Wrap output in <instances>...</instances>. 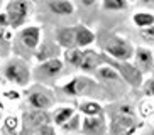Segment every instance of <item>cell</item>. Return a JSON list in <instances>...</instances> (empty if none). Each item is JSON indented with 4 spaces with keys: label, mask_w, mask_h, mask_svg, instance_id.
I'll use <instances>...</instances> for the list:
<instances>
[{
    "label": "cell",
    "mask_w": 154,
    "mask_h": 135,
    "mask_svg": "<svg viewBox=\"0 0 154 135\" xmlns=\"http://www.w3.org/2000/svg\"><path fill=\"white\" fill-rule=\"evenodd\" d=\"M2 74L7 81L17 86H27L32 80V69L22 58H10L2 66Z\"/></svg>",
    "instance_id": "6da1fadb"
},
{
    "label": "cell",
    "mask_w": 154,
    "mask_h": 135,
    "mask_svg": "<svg viewBox=\"0 0 154 135\" xmlns=\"http://www.w3.org/2000/svg\"><path fill=\"white\" fill-rule=\"evenodd\" d=\"M103 49L107 52V58H112L115 61H131L134 58V46L127 39L115 34H110L103 40Z\"/></svg>",
    "instance_id": "7a4b0ae2"
},
{
    "label": "cell",
    "mask_w": 154,
    "mask_h": 135,
    "mask_svg": "<svg viewBox=\"0 0 154 135\" xmlns=\"http://www.w3.org/2000/svg\"><path fill=\"white\" fill-rule=\"evenodd\" d=\"M5 15L10 29H20L27 22L29 14H31V5L29 0H9L5 4Z\"/></svg>",
    "instance_id": "3957f363"
},
{
    "label": "cell",
    "mask_w": 154,
    "mask_h": 135,
    "mask_svg": "<svg viewBox=\"0 0 154 135\" xmlns=\"http://www.w3.org/2000/svg\"><path fill=\"white\" fill-rule=\"evenodd\" d=\"M64 69V63L59 58H53L48 59V61H42L39 63L34 69H32V78L39 83H48V81H53L63 73Z\"/></svg>",
    "instance_id": "277c9868"
},
{
    "label": "cell",
    "mask_w": 154,
    "mask_h": 135,
    "mask_svg": "<svg viewBox=\"0 0 154 135\" xmlns=\"http://www.w3.org/2000/svg\"><path fill=\"white\" fill-rule=\"evenodd\" d=\"M17 40L27 51H37L42 42V31L39 26H26L20 27L17 32Z\"/></svg>",
    "instance_id": "5b68a950"
},
{
    "label": "cell",
    "mask_w": 154,
    "mask_h": 135,
    "mask_svg": "<svg viewBox=\"0 0 154 135\" xmlns=\"http://www.w3.org/2000/svg\"><path fill=\"white\" fill-rule=\"evenodd\" d=\"M134 66L139 69L142 74H149L154 73V52L152 49L146 47V46H139L134 49Z\"/></svg>",
    "instance_id": "8992f818"
},
{
    "label": "cell",
    "mask_w": 154,
    "mask_h": 135,
    "mask_svg": "<svg viewBox=\"0 0 154 135\" xmlns=\"http://www.w3.org/2000/svg\"><path fill=\"white\" fill-rule=\"evenodd\" d=\"M107 118L103 115L98 117H85L82 120V134L83 135H107Z\"/></svg>",
    "instance_id": "52a82bcc"
},
{
    "label": "cell",
    "mask_w": 154,
    "mask_h": 135,
    "mask_svg": "<svg viewBox=\"0 0 154 135\" xmlns=\"http://www.w3.org/2000/svg\"><path fill=\"white\" fill-rule=\"evenodd\" d=\"M112 66H117L115 69L119 71L120 78L131 83L132 86H142V73L136 66H131L129 61H115Z\"/></svg>",
    "instance_id": "ba28073f"
},
{
    "label": "cell",
    "mask_w": 154,
    "mask_h": 135,
    "mask_svg": "<svg viewBox=\"0 0 154 135\" xmlns=\"http://www.w3.org/2000/svg\"><path fill=\"white\" fill-rule=\"evenodd\" d=\"M27 101L34 110H48V108L53 105V96H49V91L44 90V88H36V90H31L27 94Z\"/></svg>",
    "instance_id": "9c48e42d"
},
{
    "label": "cell",
    "mask_w": 154,
    "mask_h": 135,
    "mask_svg": "<svg viewBox=\"0 0 154 135\" xmlns=\"http://www.w3.org/2000/svg\"><path fill=\"white\" fill-rule=\"evenodd\" d=\"M105 63V56L97 52L93 49H83V59L80 64V69L85 73H95L102 64Z\"/></svg>",
    "instance_id": "30bf717a"
},
{
    "label": "cell",
    "mask_w": 154,
    "mask_h": 135,
    "mask_svg": "<svg viewBox=\"0 0 154 135\" xmlns=\"http://www.w3.org/2000/svg\"><path fill=\"white\" fill-rule=\"evenodd\" d=\"M93 86V81L86 76H78V78H73L68 85H64L61 90L64 91L66 94L69 96H78V94H83L88 91V88Z\"/></svg>",
    "instance_id": "8fae6325"
},
{
    "label": "cell",
    "mask_w": 154,
    "mask_h": 135,
    "mask_svg": "<svg viewBox=\"0 0 154 135\" xmlns=\"http://www.w3.org/2000/svg\"><path fill=\"white\" fill-rule=\"evenodd\" d=\"M56 44L64 51L75 49L76 47V32H75V27H61V29H58V32H56Z\"/></svg>",
    "instance_id": "7c38bea8"
},
{
    "label": "cell",
    "mask_w": 154,
    "mask_h": 135,
    "mask_svg": "<svg viewBox=\"0 0 154 135\" xmlns=\"http://www.w3.org/2000/svg\"><path fill=\"white\" fill-rule=\"evenodd\" d=\"M75 32H76V47H80V49H88L95 42V34H93V31H90L83 24L75 26Z\"/></svg>",
    "instance_id": "4fadbf2b"
},
{
    "label": "cell",
    "mask_w": 154,
    "mask_h": 135,
    "mask_svg": "<svg viewBox=\"0 0 154 135\" xmlns=\"http://www.w3.org/2000/svg\"><path fill=\"white\" fill-rule=\"evenodd\" d=\"M48 7L53 14L61 15V17H68L75 12V5H73L71 0H49Z\"/></svg>",
    "instance_id": "5bb4252c"
},
{
    "label": "cell",
    "mask_w": 154,
    "mask_h": 135,
    "mask_svg": "<svg viewBox=\"0 0 154 135\" xmlns=\"http://www.w3.org/2000/svg\"><path fill=\"white\" fill-rule=\"evenodd\" d=\"M95 76L100 81H120L122 80L120 74H119V71L107 61V56H105V63L95 71Z\"/></svg>",
    "instance_id": "9a60e30c"
},
{
    "label": "cell",
    "mask_w": 154,
    "mask_h": 135,
    "mask_svg": "<svg viewBox=\"0 0 154 135\" xmlns=\"http://www.w3.org/2000/svg\"><path fill=\"white\" fill-rule=\"evenodd\" d=\"M78 108H80V113L85 115V117H98V115H103L102 105L98 101H95V100H83V101H80Z\"/></svg>",
    "instance_id": "2e32d148"
},
{
    "label": "cell",
    "mask_w": 154,
    "mask_h": 135,
    "mask_svg": "<svg viewBox=\"0 0 154 135\" xmlns=\"http://www.w3.org/2000/svg\"><path fill=\"white\" fill-rule=\"evenodd\" d=\"M75 113H76V110H75L73 106H59V108H56L54 112H53V123H54L56 127L64 125Z\"/></svg>",
    "instance_id": "e0dca14e"
},
{
    "label": "cell",
    "mask_w": 154,
    "mask_h": 135,
    "mask_svg": "<svg viewBox=\"0 0 154 135\" xmlns=\"http://www.w3.org/2000/svg\"><path fill=\"white\" fill-rule=\"evenodd\" d=\"M132 22L137 29H146V27L154 26V14L149 10H139L132 15Z\"/></svg>",
    "instance_id": "ac0fdd59"
},
{
    "label": "cell",
    "mask_w": 154,
    "mask_h": 135,
    "mask_svg": "<svg viewBox=\"0 0 154 135\" xmlns=\"http://www.w3.org/2000/svg\"><path fill=\"white\" fill-rule=\"evenodd\" d=\"M102 9L107 12H122L129 9V0H102Z\"/></svg>",
    "instance_id": "d6986e66"
},
{
    "label": "cell",
    "mask_w": 154,
    "mask_h": 135,
    "mask_svg": "<svg viewBox=\"0 0 154 135\" xmlns=\"http://www.w3.org/2000/svg\"><path fill=\"white\" fill-rule=\"evenodd\" d=\"M82 115L75 113L64 125H61V130L66 132V134H78V132H82Z\"/></svg>",
    "instance_id": "ffe728a7"
},
{
    "label": "cell",
    "mask_w": 154,
    "mask_h": 135,
    "mask_svg": "<svg viewBox=\"0 0 154 135\" xmlns=\"http://www.w3.org/2000/svg\"><path fill=\"white\" fill-rule=\"evenodd\" d=\"M64 58H66V61H68L71 66L80 68V64H82V59H83V49H80V47L68 49L66 52H64Z\"/></svg>",
    "instance_id": "44dd1931"
},
{
    "label": "cell",
    "mask_w": 154,
    "mask_h": 135,
    "mask_svg": "<svg viewBox=\"0 0 154 135\" xmlns=\"http://www.w3.org/2000/svg\"><path fill=\"white\" fill-rule=\"evenodd\" d=\"M139 36L144 40L146 46H154V26L146 27V29H139Z\"/></svg>",
    "instance_id": "7402d4cb"
},
{
    "label": "cell",
    "mask_w": 154,
    "mask_h": 135,
    "mask_svg": "<svg viewBox=\"0 0 154 135\" xmlns=\"http://www.w3.org/2000/svg\"><path fill=\"white\" fill-rule=\"evenodd\" d=\"M142 91H144L146 96H154V76L147 78V80L142 83Z\"/></svg>",
    "instance_id": "603a6c76"
},
{
    "label": "cell",
    "mask_w": 154,
    "mask_h": 135,
    "mask_svg": "<svg viewBox=\"0 0 154 135\" xmlns=\"http://www.w3.org/2000/svg\"><path fill=\"white\" fill-rule=\"evenodd\" d=\"M36 135H56L54 127H51V123H44L36 130Z\"/></svg>",
    "instance_id": "cb8c5ba5"
},
{
    "label": "cell",
    "mask_w": 154,
    "mask_h": 135,
    "mask_svg": "<svg viewBox=\"0 0 154 135\" xmlns=\"http://www.w3.org/2000/svg\"><path fill=\"white\" fill-rule=\"evenodd\" d=\"M17 125H19V122H17V118L15 117H9L7 120H5V130L9 132V130H12L15 134V128H17Z\"/></svg>",
    "instance_id": "d4e9b609"
},
{
    "label": "cell",
    "mask_w": 154,
    "mask_h": 135,
    "mask_svg": "<svg viewBox=\"0 0 154 135\" xmlns=\"http://www.w3.org/2000/svg\"><path fill=\"white\" fill-rule=\"evenodd\" d=\"M0 27H2V29L9 27V22H7V15H5V12H0Z\"/></svg>",
    "instance_id": "484cf974"
},
{
    "label": "cell",
    "mask_w": 154,
    "mask_h": 135,
    "mask_svg": "<svg viewBox=\"0 0 154 135\" xmlns=\"http://www.w3.org/2000/svg\"><path fill=\"white\" fill-rule=\"evenodd\" d=\"M80 2H82V5H85V7H93L98 0H80Z\"/></svg>",
    "instance_id": "4316f807"
},
{
    "label": "cell",
    "mask_w": 154,
    "mask_h": 135,
    "mask_svg": "<svg viewBox=\"0 0 154 135\" xmlns=\"http://www.w3.org/2000/svg\"><path fill=\"white\" fill-rule=\"evenodd\" d=\"M140 4L146 7H154V0H140Z\"/></svg>",
    "instance_id": "83f0119b"
},
{
    "label": "cell",
    "mask_w": 154,
    "mask_h": 135,
    "mask_svg": "<svg viewBox=\"0 0 154 135\" xmlns=\"http://www.w3.org/2000/svg\"><path fill=\"white\" fill-rule=\"evenodd\" d=\"M146 135H154V128H151V130L147 132V134H146Z\"/></svg>",
    "instance_id": "f1b7e54d"
},
{
    "label": "cell",
    "mask_w": 154,
    "mask_h": 135,
    "mask_svg": "<svg viewBox=\"0 0 154 135\" xmlns=\"http://www.w3.org/2000/svg\"><path fill=\"white\" fill-rule=\"evenodd\" d=\"M2 5H4V0H0V7H2Z\"/></svg>",
    "instance_id": "f546056e"
},
{
    "label": "cell",
    "mask_w": 154,
    "mask_h": 135,
    "mask_svg": "<svg viewBox=\"0 0 154 135\" xmlns=\"http://www.w3.org/2000/svg\"><path fill=\"white\" fill-rule=\"evenodd\" d=\"M152 52H154V49H152Z\"/></svg>",
    "instance_id": "4dcf8cb0"
},
{
    "label": "cell",
    "mask_w": 154,
    "mask_h": 135,
    "mask_svg": "<svg viewBox=\"0 0 154 135\" xmlns=\"http://www.w3.org/2000/svg\"><path fill=\"white\" fill-rule=\"evenodd\" d=\"M152 74H154V73H152Z\"/></svg>",
    "instance_id": "1f68e13d"
}]
</instances>
